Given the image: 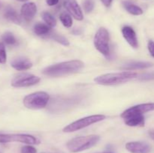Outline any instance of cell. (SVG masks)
Here are the masks:
<instances>
[{
	"label": "cell",
	"instance_id": "obj_26",
	"mask_svg": "<svg viewBox=\"0 0 154 153\" xmlns=\"http://www.w3.org/2000/svg\"><path fill=\"white\" fill-rule=\"evenodd\" d=\"M84 8L86 13H90L94 8V3L92 0H85L84 2Z\"/></svg>",
	"mask_w": 154,
	"mask_h": 153
},
{
	"label": "cell",
	"instance_id": "obj_7",
	"mask_svg": "<svg viewBox=\"0 0 154 153\" xmlns=\"http://www.w3.org/2000/svg\"><path fill=\"white\" fill-rule=\"evenodd\" d=\"M18 142L28 145H37L40 140L35 136L25 134H0V143Z\"/></svg>",
	"mask_w": 154,
	"mask_h": 153
},
{
	"label": "cell",
	"instance_id": "obj_5",
	"mask_svg": "<svg viewBox=\"0 0 154 153\" xmlns=\"http://www.w3.org/2000/svg\"><path fill=\"white\" fill-rule=\"evenodd\" d=\"M50 100V95L45 92H36L25 96L23 103L24 106L30 110L43 109Z\"/></svg>",
	"mask_w": 154,
	"mask_h": 153
},
{
	"label": "cell",
	"instance_id": "obj_32",
	"mask_svg": "<svg viewBox=\"0 0 154 153\" xmlns=\"http://www.w3.org/2000/svg\"><path fill=\"white\" fill-rule=\"evenodd\" d=\"M17 1H20V2H26V1H27V0H17Z\"/></svg>",
	"mask_w": 154,
	"mask_h": 153
},
{
	"label": "cell",
	"instance_id": "obj_4",
	"mask_svg": "<svg viewBox=\"0 0 154 153\" xmlns=\"http://www.w3.org/2000/svg\"><path fill=\"white\" fill-rule=\"evenodd\" d=\"M96 49L102 53L105 58L111 57V48H110V36L108 30L104 27H101L96 32L93 40Z\"/></svg>",
	"mask_w": 154,
	"mask_h": 153
},
{
	"label": "cell",
	"instance_id": "obj_27",
	"mask_svg": "<svg viewBox=\"0 0 154 153\" xmlns=\"http://www.w3.org/2000/svg\"><path fill=\"white\" fill-rule=\"evenodd\" d=\"M37 152V150L35 147H33L32 146H23L21 148L20 153H36Z\"/></svg>",
	"mask_w": 154,
	"mask_h": 153
},
{
	"label": "cell",
	"instance_id": "obj_22",
	"mask_svg": "<svg viewBox=\"0 0 154 153\" xmlns=\"http://www.w3.org/2000/svg\"><path fill=\"white\" fill-rule=\"evenodd\" d=\"M42 19L45 22L47 25L49 26L50 27H54L57 26V20L55 17L51 14V13L48 11H44L42 14Z\"/></svg>",
	"mask_w": 154,
	"mask_h": 153
},
{
	"label": "cell",
	"instance_id": "obj_16",
	"mask_svg": "<svg viewBox=\"0 0 154 153\" xmlns=\"http://www.w3.org/2000/svg\"><path fill=\"white\" fill-rule=\"evenodd\" d=\"M153 64L148 62H132L128 64H124L122 69L126 70H140V69H146L148 68L153 67Z\"/></svg>",
	"mask_w": 154,
	"mask_h": 153
},
{
	"label": "cell",
	"instance_id": "obj_2",
	"mask_svg": "<svg viewBox=\"0 0 154 153\" xmlns=\"http://www.w3.org/2000/svg\"><path fill=\"white\" fill-rule=\"evenodd\" d=\"M138 74L132 71H122L100 75L94 79L97 84L102 86H115L130 81L138 77Z\"/></svg>",
	"mask_w": 154,
	"mask_h": 153
},
{
	"label": "cell",
	"instance_id": "obj_10",
	"mask_svg": "<svg viewBox=\"0 0 154 153\" xmlns=\"http://www.w3.org/2000/svg\"><path fill=\"white\" fill-rule=\"evenodd\" d=\"M63 4L69 14L73 16L75 20H82L84 19L82 10L76 0H65Z\"/></svg>",
	"mask_w": 154,
	"mask_h": 153
},
{
	"label": "cell",
	"instance_id": "obj_30",
	"mask_svg": "<svg viewBox=\"0 0 154 153\" xmlns=\"http://www.w3.org/2000/svg\"><path fill=\"white\" fill-rule=\"evenodd\" d=\"M101 1H102V2L103 3V4L105 6V7L108 8L111 6L113 0H101Z\"/></svg>",
	"mask_w": 154,
	"mask_h": 153
},
{
	"label": "cell",
	"instance_id": "obj_1",
	"mask_svg": "<svg viewBox=\"0 0 154 153\" xmlns=\"http://www.w3.org/2000/svg\"><path fill=\"white\" fill-rule=\"evenodd\" d=\"M84 66V62L81 60H71L46 67L42 70V74L51 77H60L78 73Z\"/></svg>",
	"mask_w": 154,
	"mask_h": 153
},
{
	"label": "cell",
	"instance_id": "obj_9",
	"mask_svg": "<svg viewBox=\"0 0 154 153\" xmlns=\"http://www.w3.org/2000/svg\"><path fill=\"white\" fill-rule=\"evenodd\" d=\"M153 110H154V103L141 104L135 105L123 111L120 116L121 118H124L132 115H144L146 112Z\"/></svg>",
	"mask_w": 154,
	"mask_h": 153
},
{
	"label": "cell",
	"instance_id": "obj_14",
	"mask_svg": "<svg viewBox=\"0 0 154 153\" xmlns=\"http://www.w3.org/2000/svg\"><path fill=\"white\" fill-rule=\"evenodd\" d=\"M11 65L17 70H26L32 67V63L27 58L19 57L13 59L11 62Z\"/></svg>",
	"mask_w": 154,
	"mask_h": 153
},
{
	"label": "cell",
	"instance_id": "obj_20",
	"mask_svg": "<svg viewBox=\"0 0 154 153\" xmlns=\"http://www.w3.org/2000/svg\"><path fill=\"white\" fill-rule=\"evenodd\" d=\"M47 37L49 38L53 39L54 40L57 41V43L63 45V46H68L69 45V40H68L66 37H64V36L61 35V34H57V33L55 32L51 31V32L48 34Z\"/></svg>",
	"mask_w": 154,
	"mask_h": 153
},
{
	"label": "cell",
	"instance_id": "obj_15",
	"mask_svg": "<svg viewBox=\"0 0 154 153\" xmlns=\"http://www.w3.org/2000/svg\"><path fill=\"white\" fill-rule=\"evenodd\" d=\"M126 125L130 127H138V126H144V115H132L123 118Z\"/></svg>",
	"mask_w": 154,
	"mask_h": 153
},
{
	"label": "cell",
	"instance_id": "obj_17",
	"mask_svg": "<svg viewBox=\"0 0 154 153\" xmlns=\"http://www.w3.org/2000/svg\"><path fill=\"white\" fill-rule=\"evenodd\" d=\"M4 16L6 20L15 24L21 23V17L19 16L17 12L11 7H7L5 10Z\"/></svg>",
	"mask_w": 154,
	"mask_h": 153
},
{
	"label": "cell",
	"instance_id": "obj_12",
	"mask_svg": "<svg viewBox=\"0 0 154 153\" xmlns=\"http://www.w3.org/2000/svg\"><path fill=\"white\" fill-rule=\"evenodd\" d=\"M126 148L131 153H149L151 150L150 146L144 142H129L126 144Z\"/></svg>",
	"mask_w": 154,
	"mask_h": 153
},
{
	"label": "cell",
	"instance_id": "obj_34",
	"mask_svg": "<svg viewBox=\"0 0 154 153\" xmlns=\"http://www.w3.org/2000/svg\"><path fill=\"white\" fill-rule=\"evenodd\" d=\"M0 6H1V4H0Z\"/></svg>",
	"mask_w": 154,
	"mask_h": 153
},
{
	"label": "cell",
	"instance_id": "obj_8",
	"mask_svg": "<svg viewBox=\"0 0 154 153\" xmlns=\"http://www.w3.org/2000/svg\"><path fill=\"white\" fill-rule=\"evenodd\" d=\"M41 80V78L35 75L28 73H23L17 75L12 79L11 86L15 88L29 87L36 85Z\"/></svg>",
	"mask_w": 154,
	"mask_h": 153
},
{
	"label": "cell",
	"instance_id": "obj_29",
	"mask_svg": "<svg viewBox=\"0 0 154 153\" xmlns=\"http://www.w3.org/2000/svg\"><path fill=\"white\" fill-rule=\"evenodd\" d=\"M59 1L60 0H46V2L49 6H54L58 4Z\"/></svg>",
	"mask_w": 154,
	"mask_h": 153
},
{
	"label": "cell",
	"instance_id": "obj_31",
	"mask_svg": "<svg viewBox=\"0 0 154 153\" xmlns=\"http://www.w3.org/2000/svg\"><path fill=\"white\" fill-rule=\"evenodd\" d=\"M149 135H150V137L154 140V130H150V131H149Z\"/></svg>",
	"mask_w": 154,
	"mask_h": 153
},
{
	"label": "cell",
	"instance_id": "obj_6",
	"mask_svg": "<svg viewBox=\"0 0 154 153\" xmlns=\"http://www.w3.org/2000/svg\"><path fill=\"white\" fill-rule=\"evenodd\" d=\"M105 118H106V116L105 115H100V114L89 116L80 118V119L76 120L74 122L68 124L63 128V131L66 132V133H72V132L77 131V130L88 127V126L95 124V123L102 121V120L105 119Z\"/></svg>",
	"mask_w": 154,
	"mask_h": 153
},
{
	"label": "cell",
	"instance_id": "obj_25",
	"mask_svg": "<svg viewBox=\"0 0 154 153\" xmlns=\"http://www.w3.org/2000/svg\"><path fill=\"white\" fill-rule=\"evenodd\" d=\"M137 79L140 81H147L154 80V71L147 72V73L143 74L140 75L139 76H138Z\"/></svg>",
	"mask_w": 154,
	"mask_h": 153
},
{
	"label": "cell",
	"instance_id": "obj_23",
	"mask_svg": "<svg viewBox=\"0 0 154 153\" xmlns=\"http://www.w3.org/2000/svg\"><path fill=\"white\" fill-rule=\"evenodd\" d=\"M60 20L63 25L66 28H71L72 26V18L69 14L66 13V12H63L60 14Z\"/></svg>",
	"mask_w": 154,
	"mask_h": 153
},
{
	"label": "cell",
	"instance_id": "obj_19",
	"mask_svg": "<svg viewBox=\"0 0 154 153\" xmlns=\"http://www.w3.org/2000/svg\"><path fill=\"white\" fill-rule=\"evenodd\" d=\"M123 5L124 8L131 14L135 15V16H138V15H141L143 14V10L139 6L136 5V4H133V3L130 2L123 1Z\"/></svg>",
	"mask_w": 154,
	"mask_h": 153
},
{
	"label": "cell",
	"instance_id": "obj_28",
	"mask_svg": "<svg viewBox=\"0 0 154 153\" xmlns=\"http://www.w3.org/2000/svg\"><path fill=\"white\" fill-rule=\"evenodd\" d=\"M147 47H148V50L150 52V55L154 57V42L153 40H149L148 44H147Z\"/></svg>",
	"mask_w": 154,
	"mask_h": 153
},
{
	"label": "cell",
	"instance_id": "obj_18",
	"mask_svg": "<svg viewBox=\"0 0 154 153\" xmlns=\"http://www.w3.org/2000/svg\"><path fill=\"white\" fill-rule=\"evenodd\" d=\"M51 27L47 25L46 23H42V22H38L35 24L33 27V32L35 34L38 36H45L47 37L48 34L51 32Z\"/></svg>",
	"mask_w": 154,
	"mask_h": 153
},
{
	"label": "cell",
	"instance_id": "obj_11",
	"mask_svg": "<svg viewBox=\"0 0 154 153\" xmlns=\"http://www.w3.org/2000/svg\"><path fill=\"white\" fill-rule=\"evenodd\" d=\"M37 12V6L33 2H27L21 7L20 14L23 19L26 22H30L33 20Z\"/></svg>",
	"mask_w": 154,
	"mask_h": 153
},
{
	"label": "cell",
	"instance_id": "obj_13",
	"mask_svg": "<svg viewBox=\"0 0 154 153\" xmlns=\"http://www.w3.org/2000/svg\"><path fill=\"white\" fill-rule=\"evenodd\" d=\"M122 34L123 38L132 47L137 48L138 46V41L136 33L132 27L126 26L122 28Z\"/></svg>",
	"mask_w": 154,
	"mask_h": 153
},
{
	"label": "cell",
	"instance_id": "obj_24",
	"mask_svg": "<svg viewBox=\"0 0 154 153\" xmlns=\"http://www.w3.org/2000/svg\"><path fill=\"white\" fill-rule=\"evenodd\" d=\"M7 61V54L5 44L0 42V64H5Z\"/></svg>",
	"mask_w": 154,
	"mask_h": 153
},
{
	"label": "cell",
	"instance_id": "obj_3",
	"mask_svg": "<svg viewBox=\"0 0 154 153\" xmlns=\"http://www.w3.org/2000/svg\"><path fill=\"white\" fill-rule=\"evenodd\" d=\"M99 140L100 136L96 134L77 136L70 140L66 144V147L71 152H80L94 146L99 142Z\"/></svg>",
	"mask_w": 154,
	"mask_h": 153
},
{
	"label": "cell",
	"instance_id": "obj_21",
	"mask_svg": "<svg viewBox=\"0 0 154 153\" xmlns=\"http://www.w3.org/2000/svg\"><path fill=\"white\" fill-rule=\"evenodd\" d=\"M2 40L4 44L10 46H14L17 44V40L13 34L10 32H6L2 36Z\"/></svg>",
	"mask_w": 154,
	"mask_h": 153
},
{
	"label": "cell",
	"instance_id": "obj_33",
	"mask_svg": "<svg viewBox=\"0 0 154 153\" xmlns=\"http://www.w3.org/2000/svg\"><path fill=\"white\" fill-rule=\"evenodd\" d=\"M104 153H112V152H104Z\"/></svg>",
	"mask_w": 154,
	"mask_h": 153
}]
</instances>
